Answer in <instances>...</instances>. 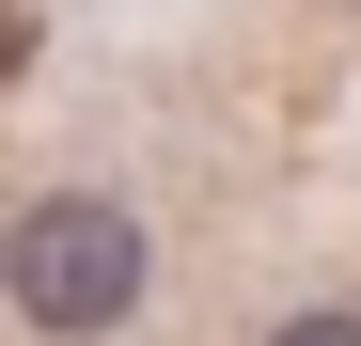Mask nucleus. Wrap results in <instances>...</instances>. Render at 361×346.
Masks as SVG:
<instances>
[{
    "instance_id": "obj_1",
    "label": "nucleus",
    "mask_w": 361,
    "mask_h": 346,
    "mask_svg": "<svg viewBox=\"0 0 361 346\" xmlns=\"http://www.w3.org/2000/svg\"><path fill=\"white\" fill-rule=\"evenodd\" d=\"M142 283H157V252H142V220L110 205V189H47V205H16V237H0V299H16L47 346L126 330Z\"/></svg>"
},
{
    "instance_id": "obj_3",
    "label": "nucleus",
    "mask_w": 361,
    "mask_h": 346,
    "mask_svg": "<svg viewBox=\"0 0 361 346\" xmlns=\"http://www.w3.org/2000/svg\"><path fill=\"white\" fill-rule=\"evenodd\" d=\"M0 79H16V16H0Z\"/></svg>"
},
{
    "instance_id": "obj_2",
    "label": "nucleus",
    "mask_w": 361,
    "mask_h": 346,
    "mask_svg": "<svg viewBox=\"0 0 361 346\" xmlns=\"http://www.w3.org/2000/svg\"><path fill=\"white\" fill-rule=\"evenodd\" d=\"M267 346H361V315H345V299H314V315H283Z\"/></svg>"
}]
</instances>
